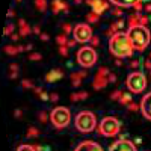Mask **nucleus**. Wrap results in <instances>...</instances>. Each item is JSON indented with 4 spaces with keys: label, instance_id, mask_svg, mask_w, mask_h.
Here are the masks:
<instances>
[{
    "label": "nucleus",
    "instance_id": "f257e3e1",
    "mask_svg": "<svg viewBox=\"0 0 151 151\" xmlns=\"http://www.w3.org/2000/svg\"><path fill=\"white\" fill-rule=\"evenodd\" d=\"M109 50H110V53L115 56V58H129L132 56L133 53V45L129 40V35L127 32H116V33H113L110 36V40H109Z\"/></svg>",
    "mask_w": 151,
    "mask_h": 151
},
{
    "label": "nucleus",
    "instance_id": "f03ea898",
    "mask_svg": "<svg viewBox=\"0 0 151 151\" xmlns=\"http://www.w3.org/2000/svg\"><path fill=\"white\" fill-rule=\"evenodd\" d=\"M127 35H129V40H130L133 48L137 50V52H142V50H145V48L148 47V44H150V40H151L150 30L147 29V26H142V24H139V26H132V27H129Z\"/></svg>",
    "mask_w": 151,
    "mask_h": 151
},
{
    "label": "nucleus",
    "instance_id": "7ed1b4c3",
    "mask_svg": "<svg viewBox=\"0 0 151 151\" xmlns=\"http://www.w3.org/2000/svg\"><path fill=\"white\" fill-rule=\"evenodd\" d=\"M74 124H76V129L79 132L89 133V132L97 129V116L89 110H83V112L77 113V116L74 119Z\"/></svg>",
    "mask_w": 151,
    "mask_h": 151
},
{
    "label": "nucleus",
    "instance_id": "20e7f679",
    "mask_svg": "<svg viewBox=\"0 0 151 151\" xmlns=\"http://www.w3.org/2000/svg\"><path fill=\"white\" fill-rule=\"evenodd\" d=\"M50 121L56 129H65L71 121V112L67 107H55L50 113Z\"/></svg>",
    "mask_w": 151,
    "mask_h": 151
},
{
    "label": "nucleus",
    "instance_id": "39448f33",
    "mask_svg": "<svg viewBox=\"0 0 151 151\" xmlns=\"http://www.w3.org/2000/svg\"><path fill=\"white\" fill-rule=\"evenodd\" d=\"M125 85H127L129 91L133 94H141L145 86H147V77L145 74L141 71H134L132 74L127 76V80H125Z\"/></svg>",
    "mask_w": 151,
    "mask_h": 151
},
{
    "label": "nucleus",
    "instance_id": "423d86ee",
    "mask_svg": "<svg viewBox=\"0 0 151 151\" xmlns=\"http://www.w3.org/2000/svg\"><path fill=\"white\" fill-rule=\"evenodd\" d=\"M98 56L94 47H82L77 52V62L83 68H91L95 65Z\"/></svg>",
    "mask_w": 151,
    "mask_h": 151
},
{
    "label": "nucleus",
    "instance_id": "0eeeda50",
    "mask_svg": "<svg viewBox=\"0 0 151 151\" xmlns=\"http://www.w3.org/2000/svg\"><path fill=\"white\" fill-rule=\"evenodd\" d=\"M119 130H121V122L113 116H106L98 124V132L103 136H116Z\"/></svg>",
    "mask_w": 151,
    "mask_h": 151
},
{
    "label": "nucleus",
    "instance_id": "6e6552de",
    "mask_svg": "<svg viewBox=\"0 0 151 151\" xmlns=\"http://www.w3.org/2000/svg\"><path fill=\"white\" fill-rule=\"evenodd\" d=\"M73 35H74V40L77 42L85 44V42H89L92 40V29L88 23H79L74 27Z\"/></svg>",
    "mask_w": 151,
    "mask_h": 151
},
{
    "label": "nucleus",
    "instance_id": "1a4fd4ad",
    "mask_svg": "<svg viewBox=\"0 0 151 151\" xmlns=\"http://www.w3.org/2000/svg\"><path fill=\"white\" fill-rule=\"evenodd\" d=\"M109 83V70L106 67H101L97 74H95V77H94V82H92V86H94V89H103V88Z\"/></svg>",
    "mask_w": 151,
    "mask_h": 151
},
{
    "label": "nucleus",
    "instance_id": "9d476101",
    "mask_svg": "<svg viewBox=\"0 0 151 151\" xmlns=\"http://www.w3.org/2000/svg\"><path fill=\"white\" fill-rule=\"evenodd\" d=\"M109 151H137L134 144L127 141V139H118L116 142H113L109 148Z\"/></svg>",
    "mask_w": 151,
    "mask_h": 151
},
{
    "label": "nucleus",
    "instance_id": "9b49d317",
    "mask_svg": "<svg viewBox=\"0 0 151 151\" xmlns=\"http://www.w3.org/2000/svg\"><path fill=\"white\" fill-rule=\"evenodd\" d=\"M110 3H113L118 8H134L139 11L142 8V2L144 0H109Z\"/></svg>",
    "mask_w": 151,
    "mask_h": 151
},
{
    "label": "nucleus",
    "instance_id": "f8f14e48",
    "mask_svg": "<svg viewBox=\"0 0 151 151\" xmlns=\"http://www.w3.org/2000/svg\"><path fill=\"white\" fill-rule=\"evenodd\" d=\"M139 107H141L142 115H144L147 119H150V121H151V92H148V94L141 100Z\"/></svg>",
    "mask_w": 151,
    "mask_h": 151
},
{
    "label": "nucleus",
    "instance_id": "ddd939ff",
    "mask_svg": "<svg viewBox=\"0 0 151 151\" xmlns=\"http://www.w3.org/2000/svg\"><path fill=\"white\" fill-rule=\"evenodd\" d=\"M86 3L92 8V12H95L97 15H101L109 8V3H106L104 0H86Z\"/></svg>",
    "mask_w": 151,
    "mask_h": 151
},
{
    "label": "nucleus",
    "instance_id": "4468645a",
    "mask_svg": "<svg viewBox=\"0 0 151 151\" xmlns=\"http://www.w3.org/2000/svg\"><path fill=\"white\" fill-rule=\"evenodd\" d=\"M74 151H104V150L101 148V145L94 141H85V142L79 144Z\"/></svg>",
    "mask_w": 151,
    "mask_h": 151
},
{
    "label": "nucleus",
    "instance_id": "2eb2a0df",
    "mask_svg": "<svg viewBox=\"0 0 151 151\" xmlns=\"http://www.w3.org/2000/svg\"><path fill=\"white\" fill-rule=\"evenodd\" d=\"M62 71L60 70H52L50 73H47L45 74V82H48V83H53V82H56V80H60L62 79Z\"/></svg>",
    "mask_w": 151,
    "mask_h": 151
},
{
    "label": "nucleus",
    "instance_id": "dca6fc26",
    "mask_svg": "<svg viewBox=\"0 0 151 151\" xmlns=\"http://www.w3.org/2000/svg\"><path fill=\"white\" fill-rule=\"evenodd\" d=\"M52 9H53V12L56 14V12H59V11H68V5L64 3L62 0H53Z\"/></svg>",
    "mask_w": 151,
    "mask_h": 151
},
{
    "label": "nucleus",
    "instance_id": "f3484780",
    "mask_svg": "<svg viewBox=\"0 0 151 151\" xmlns=\"http://www.w3.org/2000/svg\"><path fill=\"white\" fill-rule=\"evenodd\" d=\"M32 32V29H30V26L24 21V20H20V35L21 36H26V35H29Z\"/></svg>",
    "mask_w": 151,
    "mask_h": 151
},
{
    "label": "nucleus",
    "instance_id": "a211bd4d",
    "mask_svg": "<svg viewBox=\"0 0 151 151\" xmlns=\"http://www.w3.org/2000/svg\"><path fill=\"white\" fill-rule=\"evenodd\" d=\"M86 76V73H73V76H71V80H73V86H79L80 85V82H82V79Z\"/></svg>",
    "mask_w": 151,
    "mask_h": 151
},
{
    "label": "nucleus",
    "instance_id": "6ab92c4d",
    "mask_svg": "<svg viewBox=\"0 0 151 151\" xmlns=\"http://www.w3.org/2000/svg\"><path fill=\"white\" fill-rule=\"evenodd\" d=\"M24 48H26V47H12V45H8V47H5V52H6L8 55H11V56H14V55H17L18 52H23Z\"/></svg>",
    "mask_w": 151,
    "mask_h": 151
},
{
    "label": "nucleus",
    "instance_id": "aec40b11",
    "mask_svg": "<svg viewBox=\"0 0 151 151\" xmlns=\"http://www.w3.org/2000/svg\"><path fill=\"white\" fill-rule=\"evenodd\" d=\"M35 6H36L38 11L44 12L47 9V2H45V0H35Z\"/></svg>",
    "mask_w": 151,
    "mask_h": 151
},
{
    "label": "nucleus",
    "instance_id": "412c9836",
    "mask_svg": "<svg viewBox=\"0 0 151 151\" xmlns=\"http://www.w3.org/2000/svg\"><path fill=\"white\" fill-rule=\"evenodd\" d=\"M119 103H122V104H130V103H133V98H132L130 94H122L121 98H119Z\"/></svg>",
    "mask_w": 151,
    "mask_h": 151
},
{
    "label": "nucleus",
    "instance_id": "4be33fe9",
    "mask_svg": "<svg viewBox=\"0 0 151 151\" xmlns=\"http://www.w3.org/2000/svg\"><path fill=\"white\" fill-rule=\"evenodd\" d=\"M88 97V92H76L71 95V100L73 101H79V100H85Z\"/></svg>",
    "mask_w": 151,
    "mask_h": 151
},
{
    "label": "nucleus",
    "instance_id": "5701e85b",
    "mask_svg": "<svg viewBox=\"0 0 151 151\" xmlns=\"http://www.w3.org/2000/svg\"><path fill=\"white\" fill-rule=\"evenodd\" d=\"M17 151H36L35 145H27V144H24V145H20L17 148Z\"/></svg>",
    "mask_w": 151,
    "mask_h": 151
},
{
    "label": "nucleus",
    "instance_id": "b1692460",
    "mask_svg": "<svg viewBox=\"0 0 151 151\" xmlns=\"http://www.w3.org/2000/svg\"><path fill=\"white\" fill-rule=\"evenodd\" d=\"M35 91H36V94H40V97H41V100H42V101H47V100H50V95H48L47 92L41 91L40 88H35Z\"/></svg>",
    "mask_w": 151,
    "mask_h": 151
},
{
    "label": "nucleus",
    "instance_id": "393cba45",
    "mask_svg": "<svg viewBox=\"0 0 151 151\" xmlns=\"http://www.w3.org/2000/svg\"><path fill=\"white\" fill-rule=\"evenodd\" d=\"M100 18V15H97L95 12H91V14H88V21L89 23H97Z\"/></svg>",
    "mask_w": 151,
    "mask_h": 151
},
{
    "label": "nucleus",
    "instance_id": "a878e982",
    "mask_svg": "<svg viewBox=\"0 0 151 151\" xmlns=\"http://www.w3.org/2000/svg\"><path fill=\"white\" fill-rule=\"evenodd\" d=\"M58 44H59V45H67V44H68L65 35H59V36H58Z\"/></svg>",
    "mask_w": 151,
    "mask_h": 151
},
{
    "label": "nucleus",
    "instance_id": "bb28decb",
    "mask_svg": "<svg viewBox=\"0 0 151 151\" xmlns=\"http://www.w3.org/2000/svg\"><path fill=\"white\" fill-rule=\"evenodd\" d=\"M17 70H18V67L15 64L11 65V79H15L17 77Z\"/></svg>",
    "mask_w": 151,
    "mask_h": 151
},
{
    "label": "nucleus",
    "instance_id": "cd10ccee",
    "mask_svg": "<svg viewBox=\"0 0 151 151\" xmlns=\"http://www.w3.org/2000/svg\"><path fill=\"white\" fill-rule=\"evenodd\" d=\"M38 134V130L35 129V127H30L29 130H27V137H33V136H36Z\"/></svg>",
    "mask_w": 151,
    "mask_h": 151
},
{
    "label": "nucleus",
    "instance_id": "c85d7f7f",
    "mask_svg": "<svg viewBox=\"0 0 151 151\" xmlns=\"http://www.w3.org/2000/svg\"><path fill=\"white\" fill-rule=\"evenodd\" d=\"M59 53H60L62 56H67V55H68V47H67V45H60V47H59Z\"/></svg>",
    "mask_w": 151,
    "mask_h": 151
},
{
    "label": "nucleus",
    "instance_id": "c756f323",
    "mask_svg": "<svg viewBox=\"0 0 151 151\" xmlns=\"http://www.w3.org/2000/svg\"><path fill=\"white\" fill-rule=\"evenodd\" d=\"M29 59H30V60H40V59H41V55H40V53H30V55H29Z\"/></svg>",
    "mask_w": 151,
    "mask_h": 151
},
{
    "label": "nucleus",
    "instance_id": "7c9ffc66",
    "mask_svg": "<svg viewBox=\"0 0 151 151\" xmlns=\"http://www.w3.org/2000/svg\"><path fill=\"white\" fill-rule=\"evenodd\" d=\"M121 95H122V92H121V91H115V92L112 94V100H116V98L119 100V98H121Z\"/></svg>",
    "mask_w": 151,
    "mask_h": 151
},
{
    "label": "nucleus",
    "instance_id": "2f4dec72",
    "mask_svg": "<svg viewBox=\"0 0 151 151\" xmlns=\"http://www.w3.org/2000/svg\"><path fill=\"white\" fill-rule=\"evenodd\" d=\"M12 30H14V26H12V24H9V26H6V29H5V35L12 33Z\"/></svg>",
    "mask_w": 151,
    "mask_h": 151
},
{
    "label": "nucleus",
    "instance_id": "473e14b6",
    "mask_svg": "<svg viewBox=\"0 0 151 151\" xmlns=\"http://www.w3.org/2000/svg\"><path fill=\"white\" fill-rule=\"evenodd\" d=\"M21 85H23L24 88H33V85H32L29 80H23V82H21Z\"/></svg>",
    "mask_w": 151,
    "mask_h": 151
},
{
    "label": "nucleus",
    "instance_id": "72a5a7b5",
    "mask_svg": "<svg viewBox=\"0 0 151 151\" xmlns=\"http://www.w3.org/2000/svg\"><path fill=\"white\" fill-rule=\"evenodd\" d=\"M58 100H59L58 94H50V101H58Z\"/></svg>",
    "mask_w": 151,
    "mask_h": 151
},
{
    "label": "nucleus",
    "instance_id": "f704fd0d",
    "mask_svg": "<svg viewBox=\"0 0 151 151\" xmlns=\"http://www.w3.org/2000/svg\"><path fill=\"white\" fill-rule=\"evenodd\" d=\"M36 151H48V147H41V145H35Z\"/></svg>",
    "mask_w": 151,
    "mask_h": 151
},
{
    "label": "nucleus",
    "instance_id": "c9c22d12",
    "mask_svg": "<svg viewBox=\"0 0 151 151\" xmlns=\"http://www.w3.org/2000/svg\"><path fill=\"white\" fill-rule=\"evenodd\" d=\"M47 118H48V116H47V113H44V112H41V113H40V119H41L42 122H44V121H47Z\"/></svg>",
    "mask_w": 151,
    "mask_h": 151
},
{
    "label": "nucleus",
    "instance_id": "e433bc0d",
    "mask_svg": "<svg viewBox=\"0 0 151 151\" xmlns=\"http://www.w3.org/2000/svg\"><path fill=\"white\" fill-rule=\"evenodd\" d=\"M71 30H74V29H71L70 24H64V32H65V33H68V32H71Z\"/></svg>",
    "mask_w": 151,
    "mask_h": 151
},
{
    "label": "nucleus",
    "instance_id": "4c0bfd02",
    "mask_svg": "<svg viewBox=\"0 0 151 151\" xmlns=\"http://www.w3.org/2000/svg\"><path fill=\"white\" fill-rule=\"evenodd\" d=\"M129 109L133 110V112H136V110H137V106H136L134 103H130V104H129Z\"/></svg>",
    "mask_w": 151,
    "mask_h": 151
},
{
    "label": "nucleus",
    "instance_id": "58836bf2",
    "mask_svg": "<svg viewBox=\"0 0 151 151\" xmlns=\"http://www.w3.org/2000/svg\"><path fill=\"white\" fill-rule=\"evenodd\" d=\"M91 42H92V45H98V38H97V36H94L92 40H91Z\"/></svg>",
    "mask_w": 151,
    "mask_h": 151
},
{
    "label": "nucleus",
    "instance_id": "ea45409f",
    "mask_svg": "<svg viewBox=\"0 0 151 151\" xmlns=\"http://www.w3.org/2000/svg\"><path fill=\"white\" fill-rule=\"evenodd\" d=\"M116 77H115V74H109V82H115Z\"/></svg>",
    "mask_w": 151,
    "mask_h": 151
},
{
    "label": "nucleus",
    "instance_id": "a19ab883",
    "mask_svg": "<svg viewBox=\"0 0 151 151\" xmlns=\"http://www.w3.org/2000/svg\"><path fill=\"white\" fill-rule=\"evenodd\" d=\"M113 15H116V17H121L122 14H121V11H119V9H115V11H113Z\"/></svg>",
    "mask_w": 151,
    "mask_h": 151
},
{
    "label": "nucleus",
    "instance_id": "79ce46f5",
    "mask_svg": "<svg viewBox=\"0 0 151 151\" xmlns=\"http://www.w3.org/2000/svg\"><path fill=\"white\" fill-rule=\"evenodd\" d=\"M76 42H77V41H76V40H74V41H68L67 47H74V45H76Z\"/></svg>",
    "mask_w": 151,
    "mask_h": 151
},
{
    "label": "nucleus",
    "instance_id": "37998d69",
    "mask_svg": "<svg viewBox=\"0 0 151 151\" xmlns=\"http://www.w3.org/2000/svg\"><path fill=\"white\" fill-rule=\"evenodd\" d=\"M41 40H42V41H47V40H48V35H45V33H41Z\"/></svg>",
    "mask_w": 151,
    "mask_h": 151
},
{
    "label": "nucleus",
    "instance_id": "c03bdc74",
    "mask_svg": "<svg viewBox=\"0 0 151 151\" xmlns=\"http://www.w3.org/2000/svg\"><path fill=\"white\" fill-rule=\"evenodd\" d=\"M130 65H132L133 68H136L137 65H139V62H137V60H133V62H132V64H130Z\"/></svg>",
    "mask_w": 151,
    "mask_h": 151
},
{
    "label": "nucleus",
    "instance_id": "a18cd8bd",
    "mask_svg": "<svg viewBox=\"0 0 151 151\" xmlns=\"http://www.w3.org/2000/svg\"><path fill=\"white\" fill-rule=\"evenodd\" d=\"M20 115H21V112H20V109H17V110H15V116L20 118Z\"/></svg>",
    "mask_w": 151,
    "mask_h": 151
},
{
    "label": "nucleus",
    "instance_id": "49530a36",
    "mask_svg": "<svg viewBox=\"0 0 151 151\" xmlns=\"http://www.w3.org/2000/svg\"><path fill=\"white\" fill-rule=\"evenodd\" d=\"M145 65H147V68H150V70H151V62H150V60H147V62H145Z\"/></svg>",
    "mask_w": 151,
    "mask_h": 151
},
{
    "label": "nucleus",
    "instance_id": "de8ad7c7",
    "mask_svg": "<svg viewBox=\"0 0 151 151\" xmlns=\"http://www.w3.org/2000/svg\"><path fill=\"white\" fill-rule=\"evenodd\" d=\"M33 32L35 33H40V27H33Z\"/></svg>",
    "mask_w": 151,
    "mask_h": 151
},
{
    "label": "nucleus",
    "instance_id": "09e8293b",
    "mask_svg": "<svg viewBox=\"0 0 151 151\" xmlns=\"http://www.w3.org/2000/svg\"><path fill=\"white\" fill-rule=\"evenodd\" d=\"M147 11H151V5H147V8H145Z\"/></svg>",
    "mask_w": 151,
    "mask_h": 151
},
{
    "label": "nucleus",
    "instance_id": "8fccbe9b",
    "mask_svg": "<svg viewBox=\"0 0 151 151\" xmlns=\"http://www.w3.org/2000/svg\"><path fill=\"white\" fill-rule=\"evenodd\" d=\"M17 2H20V0H17Z\"/></svg>",
    "mask_w": 151,
    "mask_h": 151
},
{
    "label": "nucleus",
    "instance_id": "3c124183",
    "mask_svg": "<svg viewBox=\"0 0 151 151\" xmlns=\"http://www.w3.org/2000/svg\"><path fill=\"white\" fill-rule=\"evenodd\" d=\"M150 58H151V55H150Z\"/></svg>",
    "mask_w": 151,
    "mask_h": 151
}]
</instances>
